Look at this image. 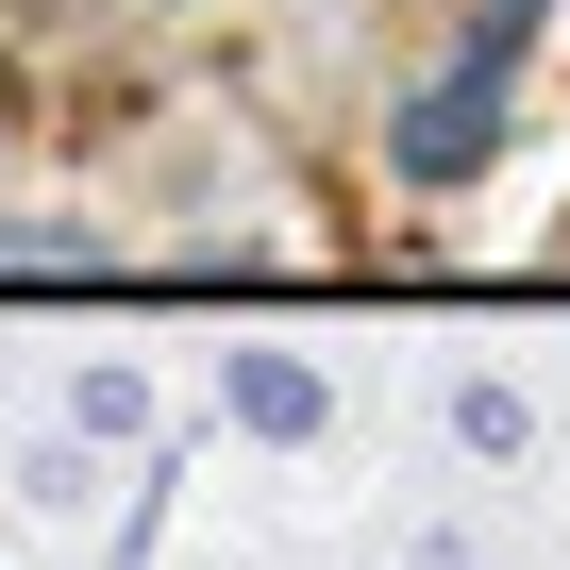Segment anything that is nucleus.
I'll list each match as a JSON object with an SVG mask.
<instances>
[{
    "label": "nucleus",
    "instance_id": "nucleus-1",
    "mask_svg": "<svg viewBox=\"0 0 570 570\" xmlns=\"http://www.w3.org/2000/svg\"><path fill=\"white\" fill-rule=\"evenodd\" d=\"M537 18L553 0H503V18H470L453 51H436V85L386 118V151H403V185H470L487 151H503V85H520V51H537Z\"/></svg>",
    "mask_w": 570,
    "mask_h": 570
}]
</instances>
